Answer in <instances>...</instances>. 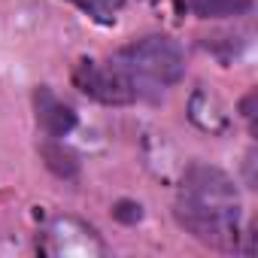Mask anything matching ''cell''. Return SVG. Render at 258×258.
Returning a JSON list of instances; mask_svg holds the SVG:
<instances>
[{"label": "cell", "instance_id": "6da1fadb", "mask_svg": "<svg viewBox=\"0 0 258 258\" xmlns=\"http://www.w3.org/2000/svg\"><path fill=\"white\" fill-rule=\"evenodd\" d=\"M173 216L185 234L219 252H240L243 204L234 179L204 161L188 164L182 173Z\"/></svg>", "mask_w": 258, "mask_h": 258}, {"label": "cell", "instance_id": "7a4b0ae2", "mask_svg": "<svg viewBox=\"0 0 258 258\" xmlns=\"http://www.w3.org/2000/svg\"><path fill=\"white\" fill-rule=\"evenodd\" d=\"M106 61L124 82L131 100H158L185 76V52L167 34H146Z\"/></svg>", "mask_w": 258, "mask_h": 258}, {"label": "cell", "instance_id": "3957f363", "mask_svg": "<svg viewBox=\"0 0 258 258\" xmlns=\"http://www.w3.org/2000/svg\"><path fill=\"white\" fill-rule=\"evenodd\" d=\"M37 249L49 258H103L109 252L100 231L73 213L52 216L40 231Z\"/></svg>", "mask_w": 258, "mask_h": 258}, {"label": "cell", "instance_id": "277c9868", "mask_svg": "<svg viewBox=\"0 0 258 258\" xmlns=\"http://www.w3.org/2000/svg\"><path fill=\"white\" fill-rule=\"evenodd\" d=\"M73 82L82 94H88L100 103H109V106L134 103L109 61H79L76 70H73Z\"/></svg>", "mask_w": 258, "mask_h": 258}, {"label": "cell", "instance_id": "5b68a950", "mask_svg": "<svg viewBox=\"0 0 258 258\" xmlns=\"http://www.w3.org/2000/svg\"><path fill=\"white\" fill-rule=\"evenodd\" d=\"M34 112H37V127L46 134V140H64L76 127V109L58 97L49 85H37L34 91Z\"/></svg>", "mask_w": 258, "mask_h": 258}, {"label": "cell", "instance_id": "8992f818", "mask_svg": "<svg viewBox=\"0 0 258 258\" xmlns=\"http://www.w3.org/2000/svg\"><path fill=\"white\" fill-rule=\"evenodd\" d=\"M188 10L198 19L207 22H219V19H240L252 10L255 0H185Z\"/></svg>", "mask_w": 258, "mask_h": 258}, {"label": "cell", "instance_id": "52a82bcc", "mask_svg": "<svg viewBox=\"0 0 258 258\" xmlns=\"http://www.w3.org/2000/svg\"><path fill=\"white\" fill-rule=\"evenodd\" d=\"M43 158H46V164H49L58 176H64V179L76 176V170H79L76 155H73V152H67L61 140H49V143L43 146Z\"/></svg>", "mask_w": 258, "mask_h": 258}, {"label": "cell", "instance_id": "ba28073f", "mask_svg": "<svg viewBox=\"0 0 258 258\" xmlns=\"http://www.w3.org/2000/svg\"><path fill=\"white\" fill-rule=\"evenodd\" d=\"M73 7H79L91 22L97 25H112L124 7V0H70Z\"/></svg>", "mask_w": 258, "mask_h": 258}]
</instances>
